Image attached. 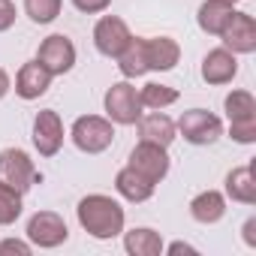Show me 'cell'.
I'll list each match as a JSON object with an SVG mask.
<instances>
[{"mask_svg":"<svg viewBox=\"0 0 256 256\" xmlns=\"http://www.w3.org/2000/svg\"><path fill=\"white\" fill-rule=\"evenodd\" d=\"M76 217H78V226L96 238V241H112L124 232V223H126V214L120 208L118 199L106 196V193H90L78 202L76 208Z\"/></svg>","mask_w":256,"mask_h":256,"instance_id":"1","label":"cell"},{"mask_svg":"<svg viewBox=\"0 0 256 256\" xmlns=\"http://www.w3.org/2000/svg\"><path fill=\"white\" fill-rule=\"evenodd\" d=\"M70 139L82 154H102L114 142V124L100 114H82L70 126Z\"/></svg>","mask_w":256,"mask_h":256,"instance_id":"2","label":"cell"},{"mask_svg":"<svg viewBox=\"0 0 256 256\" xmlns=\"http://www.w3.org/2000/svg\"><path fill=\"white\" fill-rule=\"evenodd\" d=\"M102 108H106V118L118 126H133L139 118H142V102H139V90L130 78L124 82H114L106 96H102Z\"/></svg>","mask_w":256,"mask_h":256,"instance_id":"3","label":"cell"},{"mask_svg":"<svg viewBox=\"0 0 256 256\" xmlns=\"http://www.w3.org/2000/svg\"><path fill=\"white\" fill-rule=\"evenodd\" d=\"M175 130H178V136H184V142H190L196 148H205V145H214L223 136V120L208 108H187L175 120Z\"/></svg>","mask_w":256,"mask_h":256,"instance_id":"4","label":"cell"},{"mask_svg":"<svg viewBox=\"0 0 256 256\" xmlns=\"http://www.w3.org/2000/svg\"><path fill=\"white\" fill-rule=\"evenodd\" d=\"M40 181V172L30 160L28 151L22 148H6V151H0V184L16 190V193H28L34 184Z\"/></svg>","mask_w":256,"mask_h":256,"instance_id":"5","label":"cell"},{"mask_svg":"<svg viewBox=\"0 0 256 256\" xmlns=\"http://www.w3.org/2000/svg\"><path fill=\"white\" fill-rule=\"evenodd\" d=\"M28 241L34 247H42V250H54L60 244H66L70 238V226L66 220L58 214V211H36L30 220H28Z\"/></svg>","mask_w":256,"mask_h":256,"instance_id":"6","label":"cell"},{"mask_svg":"<svg viewBox=\"0 0 256 256\" xmlns=\"http://www.w3.org/2000/svg\"><path fill=\"white\" fill-rule=\"evenodd\" d=\"M130 169H136L139 175H145L148 181L160 184L166 175H169V148L163 145H154V142H139L133 151H130V163H126Z\"/></svg>","mask_w":256,"mask_h":256,"instance_id":"7","label":"cell"},{"mask_svg":"<svg viewBox=\"0 0 256 256\" xmlns=\"http://www.w3.org/2000/svg\"><path fill=\"white\" fill-rule=\"evenodd\" d=\"M133 34L126 28L124 18L118 16H102L96 24H94V46L102 58H118L126 46H130Z\"/></svg>","mask_w":256,"mask_h":256,"instance_id":"8","label":"cell"},{"mask_svg":"<svg viewBox=\"0 0 256 256\" xmlns=\"http://www.w3.org/2000/svg\"><path fill=\"white\" fill-rule=\"evenodd\" d=\"M36 60L52 72V76H66L72 66H76V46L70 36L64 34H52L40 42V52H36Z\"/></svg>","mask_w":256,"mask_h":256,"instance_id":"9","label":"cell"},{"mask_svg":"<svg viewBox=\"0 0 256 256\" xmlns=\"http://www.w3.org/2000/svg\"><path fill=\"white\" fill-rule=\"evenodd\" d=\"M34 148L40 157H54L64 148V120L54 108H42L34 118Z\"/></svg>","mask_w":256,"mask_h":256,"instance_id":"10","label":"cell"},{"mask_svg":"<svg viewBox=\"0 0 256 256\" xmlns=\"http://www.w3.org/2000/svg\"><path fill=\"white\" fill-rule=\"evenodd\" d=\"M223 48H229L232 54H253L256 52V22L247 12H235L232 22L226 24V30L220 34Z\"/></svg>","mask_w":256,"mask_h":256,"instance_id":"11","label":"cell"},{"mask_svg":"<svg viewBox=\"0 0 256 256\" xmlns=\"http://www.w3.org/2000/svg\"><path fill=\"white\" fill-rule=\"evenodd\" d=\"M238 76V54H232L229 48H211L205 58H202V82L205 84H229L232 78Z\"/></svg>","mask_w":256,"mask_h":256,"instance_id":"12","label":"cell"},{"mask_svg":"<svg viewBox=\"0 0 256 256\" xmlns=\"http://www.w3.org/2000/svg\"><path fill=\"white\" fill-rule=\"evenodd\" d=\"M52 72L34 58V60H28V64H22V70L16 72V94L22 96V100H40L48 88H52Z\"/></svg>","mask_w":256,"mask_h":256,"instance_id":"13","label":"cell"},{"mask_svg":"<svg viewBox=\"0 0 256 256\" xmlns=\"http://www.w3.org/2000/svg\"><path fill=\"white\" fill-rule=\"evenodd\" d=\"M139 126V142H154V145H163L169 148L175 139H178V130H175V120L160 108V112H148L136 120Z\"/></svg>","mask_w":256,"mask_h":256,"instance_id":"14","label":"cell"},{"mask_svg":"<svg viewBox=\"0 0 256 256\" xmlns=\"http://www.w3.org/2000/svg\"><path fill=\"white\" fill-rule=\"evenodd\" d=\"M145 54H148V72H169L181 60V46L172 36H145Z\"/></svg>","mask_w":256,"mask_h":256,"instance_id":"15","label":"cell"},{"mask_svg":"<svg viewBox=\"0 0 256 256\" xmlns=\"http://www.w3.org/2000/svg\"><path fill=\"white\" fill-rule=\"evenodd\" d=\"M114 190H118V196H124L126 202L139 205V202H148V199L154 196L157 184H154V181H148L145 175H139L136 169L124 166V169L114 175Z\"/></svg>","mask_w":256,"mask_h":256,"instance_id":"16","label":"cell"},{"mask_svg":"<svg viewBox=\"0 0 256 256\" xmlns=\"http://www.w3.org/2000/svg\"><path fill=\"white\" fill-rule=\"evenodd\" d=\"M235 12H238V10H235L232 0H205V4L199 6V12H196V22H199V28H202L205 34L220 36V34L226 30V24L232 22Z\"/></svg>","mask_w":256,"mask_h":256,"instance_id":"17","label":"cell"},{"mask_svg":"<svg viewBox=\"0 0 256 256\" xmlns=\"http://www.w3.org/2000/svg\"><path fill=\"white\" fill-rule=\"evenodd\" d=\"M190 217L202 226L220 223L226 217V196L220 190H202L190 199Z\"/></svg>","mask_w":256,"mask_h":256,"instance_id":"18","label":"cell"},{"mask_svg":"<svg viewBox=\"0 0 256 256\" xmlns=\"http://www.w3.org/2000/svg\"><path fill=\"white\" fill-rule=\"evenodd\" d=\"M226 196L241 205H256V172L253 166H238L226 175Z\"/></svg>","mask_w":256,"mask_h":256,"instance_id":"19","label":"cell"},{"mask_svg":"<svg viewBox=\"0 0 256 256\" xmlns=\"http://www.w3.org/2000/svg\"><path fill=\"white\" fill-rule=\"evenodd\" d=\"M163 235L148 229V226H139V229H130L124 232V250L130 256H160L163 253Z\"/></svg>","mask_w":256,"mask_h":256,"instance_id":"20","label":"cell"},{"mask_svg":"<svg viewBox=\"0 0 256 256\" xmlns=\"http://www.w3.org/2000/svg\"><path fill=\"white\" fill-rule=\"evenodd\" d=\"M118 70L124 78H139L148 72V54H145V36H133L130 46H126L118 58Z\"/></svg>","mask_w":256,"mask_h":256,"instance_id":"21","label":"cell"},{"mask_svg":"<svg viewBox=\"0 0 256 256\" xmlns=\"http://www.w3.org/2000/svg\"><path fill=\"white\" fill-rule=\"evenodd\" d=\"M139 102H142V108L160 112V108H169L178 102V90L169 84H160V82H148L145 88H139Z\"/></svg>","mask_w":256,"mask_h":256,"instance_id":"22","label":"cell"},{"mask_svg":"<svg viewBox=\"0 0 256 256\" xmlns=\"http://www.w3.org/2000/svg\"><path fill=\"white\" fill-rule=\"evenodd\" d=\"M223 108H226L229 124H235V120H253L256 118V96L250 90H229L226 100H223Z\"/></svg>","mask_w":256,"mask_h":256,"instance_id":"23","label":"cell"},{"mask_svg":"<svg viewBox=\"0 0 256 256\" xmlns=\"http://www.w3.org/2000/svg\"><path fill=\"white\" fill-rule=\"evenodd\" d=\"M64 0H24V12L34 24H52L60 16Z\"/></svg>","mask_w":256,"mask_h":256,"instance_id":"24","label":"cell"},{"mask_svg":"<svg viewBox=\"0 0 256 256\" xmlns=\"http://www.w3.org/2000/svg\"><path fill=\"white\" fill-rule=\"evenodd\" d=\"M24 205H22V193L10 190L0 184V226H12L18 217H22Z\"/></svg>","mask_w":256,"mask_h":256,"instance_id":"25","label":"cell"},{"mask_svg":"<svg viewBox=\"0 0 256 256\" xmlns=\"http://www.w3.org/2000/svg\"><path fill=\"white\" fill-rule=\"evenodd\" d=\"M229 136L238 145H253L256 142V118L253 120H235V124H229Z\"/></svg>","mask_w":256,"mask_h":256,"instance_id":"26","label":"cell"},{"mask_svg":"<svg viewBox=\"0 0 256 256\" xmlns=\"http://www.w3.org/2000/svg\"><path fill=\"white\" fill-rule=\"evenodd\" d=\"M30 250H34V244H30V241H22V238H6V241H0V256H12V253L30 256Z\"/></svg>","mask_w":256,"mask_h":256,"instance_id":"27","label":"cell"},{"mask_svg":"<svg viewBox=\"0 0 256 256\" xmlns=\"http://www.w3.org/2000/svg\"><path fill=\"white\" fill-rule=\"evenodd\" d=\"M72 6L84 16H100L112 6V0H72Z\"/></svg>","mask_w":256,"mask_h":256,"instance_id":"28","label":"cell"},{"mask_svg":"<svg viewBox=\"0 0 256 256\" xmlns=\"http://www.w3.org/2000/svg\"><path fill=\"white\" fill-rule=\"evenodd\" d=\"M16 18H18L16 4H12V0H0V34H6L16 24Z\"/></svg>","mask_w":256,"mask_h":256,"instance_id":"29","label":"cell"},{"mask_svg":"<svg viewBox=\"0 0 256 256\" xmlns=\"http://www.w3.org/2000/svg\"><path fill=\"white\" fill-rule=\"evenodd\" d=\"M244 244L256 247V217H247V223H244Z\"/></svg>","mask_w":256,"mask_h":256,"instance_id":"30","label":"cell"},{"mask_svg":"<svg viewBox=\"0 0 256 256\" xmlns=\"http://www.w3.org/2000/svg\"><path fill=\"white\" fill-rule=\"evenodd\" d=\"M163 253H196V247L193 244H184V241H175V244L163 247Z\"/></svg>","mask_w":256,"mask_h":256,"instance_id":"31","label":"cell"},{"mask_svg":"<svg viewBox=\"0 0 256 256\" xmlns=\"http://www.w3.org/2000/svg\"><path fill=\"white\" fill-rule=\"evenodd\" d=\"M10 90H12V78H10V72L4 66H0V100H4Z\"/></svg>","mask_w":256,"mask_h":256,"instance_id":"32","label":"cell"},{"mask_svg":"<svg viewBox=\"0 0 256 256\" xmlns=\"http://www.w3.org/2000/svg\"><path fill=\"white\" fill-rule=\"evenodd\" d=\"M232 4H238V0H232Z\"/></svg>","mask_w":256,"mask_h":256,"instance_id":"33","label":"cell"}]
</instances>
